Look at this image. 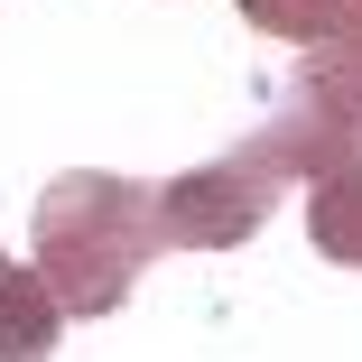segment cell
Here are the masks:
<instances>
[{
    "label": "cell",
    "instance_id": "obj_7",
    "mask_svg": "<svg viewBox=\"0 0 362 362\" xmlns=\"http://www.w3.org/2000/svg\"><path fill=\"white\" fill-rule=\"evenodd\" d=\"M0 269H10V251H0Z\"/></svg>",
    "mask_w": 362,
    "mask_h": 362
},
{
    "label": "cell",
    "instance_id": "obj_5",
    "mask_svg": "<svg viewBox=\"0 0 362 362\" xmlns=\"http://www.w3.org/2000/svg\"><path fill=\"white\" fill-rule=\"evenodd\" d=\"M56 334H65V307L47 298V279L0 269V362H37V353H56Z\"/></svg>",
    "mask_w": 362,
    "mask_h": 362
},
{
    "label": "cell",
    "instance_id": "obj_6",
    "mask_svg": "<svg viewBox=\"0 0 362 362\" xmlns=\"http://www.w3.org/2000/svg\"><path fill=\"white\" fill-rule=\"evenodd\" d=\"M344 10H353V0H242V19L260 37H279V47H325L344 28Z\"/></svg>",
    "mask_w": 362,
    "mask_h": 362
},
{
    "label": "cell",
    "instance_id": "obj_1",
    "mask_svg": "<svg viewBox=\"0 0 362 362\" xmlns=\"http://www.w3.org/2000/svg\"><path fill=\"white\" fill-rule=\"evenodd\" d=\"M158 242V186L112 168H65L37 195V279L65 316H121Z\"/></svg>",
    "mask_w": 362,
    "mask_h": 362
},
{
    "label": "cell",
    "instance_id": "obj_2",
    "mask_svg": "<svg viewBox=\"0 0 362 362\" xmlns=\"http://www.w3.org/2000/svg\"><path fill=\"white\" fill-rule=\"evenodd\" d=\"M269 204H279L269 168H251L242 149L204 158V168H186V177L158 186V242H177V251H242L269 223Z\"/></svg>",
    "mask_w": 362,
    "mask_h": 362
},
{
    "label": "cell",
    "instance_id": "obj_4",
    "mask_svg": "<svg viewBox=\"0 0 362 362\" xmlns=\"http://www.w3.org/2000/svg\"><path fill=\"white\" fill-rule=\"evenodd\" d=\"M307 242L344 269H362V149L334 158L325 177H307Z\"/></svg>",
    "mask_w": 362,
    "mask_h": 362
},
{
    "label": "cell",
    "instance_id": "obj_3",
    "mask_svg": "<svg viewBox=\"0 0 362 362\" xmlns=\"http://www.w3.org/2000/svg\"><path fill=\"white\" fill-rule=\"evenodd\" d=\"M353 149H362V93H344L334 75H316V65L288 84L279 121H260V130L242 139V158L269 168L279 186H307V177H325V168L353 158Z\"/></svg>",
    "mask_w": 362,
    "mask_h": 362
}]
</instances>
